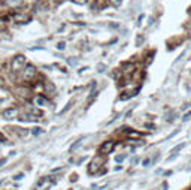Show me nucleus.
Wrapping results in <instances>:
<instances>
[{"label":"nucleus","instance_id":"f03ea898","mask_svg":"<svg viewBox=\"0 0 191 190\" xmlns=\"http://www.w3.org/2000/svg\"><path fill=\"white\" fill-rule=\"evenodd\" d=\"M25 66V57L24 56H15L10 60V68L14 72H20Z\"/></svg>","mask_w":191,"mask_h":190},{"label":"nucleus","instance_id":"dca6fc26","mask_svg":"<svg viewBox=\"0 0 191 190\" xmlns=\"http://www.w3.org/2000/svg\"><path fill=\"white\" fill-rule=\"evenodd\" d=\"M72 105H73V102H69V103H67V105H66L64 108H63V109L60 111V114H64V112H66V111H67V109H69V108H70Z\"/></svg>","mask_w":191,"mask_h":190},{"label":"nucleus","instance_id":"20e7f679","mask_svg":"<svg viewBox=\"0 0 191 190\" xmlns=\"http://www.w3.org/2000/svg\"><path fill=\"white\" fill-rule=\"evenodd\" d=\"M115 148V142L113 141H106V142H103L100 145V154H109V153H112V150Z\"/></svg>","mask_w":191,"mask_h":190},{"label":"nucleus","instance_id":"4be33fe9","mask_svg":"<svg viewBox=\"0 0 191 190\" xmlns=\"http://www.w3.org/2000/svg\"><path fill=\"white\" fill-rule=\"evenodd\" d=\"M97 69H100L99 72H103V69H105V65H101V63H100V65H97Z\"/></svg>","mask_w":191,"mask_h":190},{"label":"nucleus","instance_id":"1a4fd4ad","mask_svg":"<svg viewBox=\"0 0 191 190\" xmlns=\"http://www.w3.org/2000/svg\"><path fill=\"white\" fill-rule=\"evenodd\" d=\"M20 120H21V121H36V120H39V118H37L36 115H33V114H30V112L25 111L22 115H21Z\"/></svg>","mask_w":191,"mask_h":190},{"label":"nucleus","instance_id":"b1692460","mask_svg":"<svg viewBox=\"0 0 191 190\" xmlns=\"http://www.w3.org/2000/svg\"><path fill=\"white\" fill-rule=\"evenodd\" d=\"M22 177H24L22 174H18V175H15V177H14V180H21Z\"/></svg>","mask_w":191,"mask_h":190},{"label":"nucleus","instance_id":"423d86ee","mask_svg":"<svg viewBox=\"0 0 191 190\" xmlns=\"http://www.w3.org/2000/svg\"><path fill=\"white\" fill-rule=\"evenodd\" d=\"M18 117V108H8L5 112H3V118L5 120H15Z\"/></svg>","mask_w":191,"mask_h":190},{"label":"nucleus","instance_id":"39448f33","mask_svg":"<svg viewBox=\"0 0 191 190\" xmlns=\"http://www.w3.org/2000/svg\"><path fill=\"white\" fill-rule=\"evenodd\" d=\"M12 18H14L15 23H21V24H25L30 21V17L27 14H24V12H15L14 15H12Z\"/></svg>","mask_w":191,"mask_h":190},{"label":"nucleus","instance_id":"0eeeda50","mask_svg":"<svg viewBox=\"0 0 191 190\" xmlns=\"http://www.w3.org/2000/svg\"><path fill=\"white\" fill-rule=\"evenodd\" d=\"M33 11L37 12V14H39V12H45L46 11V2L45 0H36V3L33 5Z\"/></svg>","mask_w":191,"mask_h":190},{"label":"nucleus","instance_id":"9b49d317","mask_svg":"<svg viewBox=\"0 0 191 190\" xmlns=\"http://www.w3.org/2000/svg\"><path fill=\"white\" fill-rule=\"evenodd\" d=\"M122 68H124V73H127V75L133 73V70H134V65H133V63H124Z\"/></svg>","mask_w":191,"mask_h":190},{"label":"nucleus","instance_id":"a211bd4d","mask_svg":"<svg viewBox=\"0 0 191 190\" xmlns=\"http://www.w3.org/2000/svg\"><path fill=\"white\" fill-rule=\"evenodd\" d=\"M67 63H69L70 66H75L76 63H78V60H76V58H73V60H72V58H69V60H67Z\"/></svg>","mask_w":191,"mask_h":190},{"label":"nucleus","instance_id":"ddd939ff","mask_svg":"<svg viewBox=\"0 0 191 190\" xmlns=\"http://www.w3.org/2000/svg\"><path fill=\"white\" fill-rule=\"evenodd\" d=\"M82 142H84V139H79V141H76V142H75V144L70 147V151H75V150L78 148V147H81V145H82Z\"/></svg>","mask_w":191,"mask_h":190},{"label":"nucleus","instance_id":"f3484780","mask_svg":"<svg viewBox=\"0 0 191 190\" xmlns=\"http://www.w3.org/2000/svg\"><path fill=\"white\" fill-rule=\"evenodd\" d=\"M57 48L60 49V51H63V49H64V48H66V44H64V42H60V44L57 45Z\"/></svg>","mask_w":191,"mask_h":190},{"label":"nucleus","instance_id":"aec40b11","mask_svg":"<svg viewBox=\"0 0 191 190\" xmlns=\"http://www.w3.org/2000/svg\"><path fill=\"white\" fill-rule=\"evenodd\" d=\"M124 159H125V154H121V156H117V159H115V160L120 163V162H122Z\"/></svg>","mask_w":191,"mask_h":190},{"label":"nucleus","instance_id":"f8f14e48","mask_svg":"<svg viewBox=\"0 0 191 190\" xmlns=\"http://www.w3.org/2000/svg\"><path fill=\"white\" fill-rule=\"evenodd\" d=\"M34 102H36L37 106H45V105H48V99L43 97V96H37Z\"/></svg>","mask_w":191,"mask_h":190},{"label":"nucleus","instance_id":"f257e3e1","mask_svg":"<svg viewBox=\"0 0 191 190\" xmlns=\"http://www.w3.org/2000/svg\"><path fill=\"white\" fill-rule=\"evenodd\" d=\"M20 72H21V78H22L24 81L33 80V78L36 77V73H37V70H36V68H34L33 65H25Z\"/></svg>","mask_w":191,"mask_h":190},{"label":"nucleus","instance_id":"412c9836","mask_svg":"<svg viewBox=\"0 0 191 190\" xmlns=\"http://www.w3.org/2000/svg\"><path fill=\"white\" fill-rule=\"evenodd\" d=\"M190 117H191V112H187L185 115H184V121H188V120H190Z\"/></svg>","mask_w":191,"mask_h":190},{"label":"nucleus","instance_id":"6e6552de","mask_svg":"<svg viewBox=\"0 0 191 190\" xmlns=\"http://www.w3.org/2000/svg\"><path fill=\"white\" fill-rule=\"evenodd\" d=\"M43 88H45V91L51 96H54L55 91H57V87L54 85V82H51V81H45L43 82Z\"/></svg>","mask_w":191,"mask_h":190},{"label":"nucleus","instance_id":"9d476101","mask_svg":"<svg viewBox=\"0 0 191 190\" xmlns=\"http://www.w3.org/2000/svg\"><path fill=\"white\" fill-rule=\"evenodd\" d=\"M5 5L9 8H20L22 5V0H5Z\"/></svg>","mask_w":191,"mask_h":190},{"label":"nucleus","instance_id":"6ab92c4d","mask_svg":"<svg viewBox=\"0 0 191 190\" xmlns=\"http://www.w3.org/2000/svg\"><path fill=\"white\" fill-rule=\"evenodd\" d=\"M111 3H112L113 6H120V5H121V0H111Z\"/></svg>","mask_w":191,"mask_h":190},{"label":"nucleus","instance_id":"2eb2a0df","mask_svg":"<svg viewBox=\"0 0 191 190\" xmlns=\"http://www.w3.org/2000/svg\"><path fill=\"white\" fill-rule=\"evenodd\" d=\"M42 132H43L42 127H34V129H31V133H33V135H41Z\"/></svg>","mask_w":191,"mask_h":190},{"label":"nucleus","instance_id":"7ed1b4c3","mask_svg":"<svg viewBox=\"0 0 191 190\" xmlns=\"http://www.w3.org/2000/svg\"><path fill=\"white\" fill-rule=\"evenodd\" d=\"M101 165H103V159H101L100 156H97L96 159L91 160L90 168H88V172H90V174H96V172H99V169H100Z\"/></svg>","mask_w":191,"mask_h":190},{"label":"nucleus","instance_id":"5701e85b","mask_svg":"<svg viewBox=\"0 0 191 190\" xmlns=\"http://www.w3.org/2000/svg\"><path fill=\"white\" fill-rule=\"evenodd\" d=\"M149 163H151V160H149V159H145L142 165H143V166H148V165H149Z\"/></svg>","mask_w":191,"mask_h":190},{"label":"nucleus","instance_id":"393cba45","mask_svg":"<svg viewBox=\"0 0 191 190\" xmlns=\"http://www.w3.org/2000/svg\"><path fill=\"white\" fill-rule=\"evenodd\" d=\"M6 160H8V159H0V166H2V165H5Z\"/></svg>","mask_w":191,"mask_h":190},{"label":"nucleus","instance_id":"4468645a","mask_svg":"<svg viewBox=\"0 0 191 190\" xmlns=\"http://www.w3.org/2000/svg\"><path fill=\"white\" fill-rule=\"evenodd\" d=\"M184 147H185V142H182V144H179V145H178V147H175V148L172 150V154H176L178 151H179L181 148H184Z\"/></svg>","mask_w":191,"mask_h":190}]
</instances>
